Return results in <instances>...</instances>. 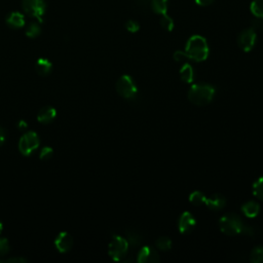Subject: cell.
<instances>
[{"label": "cell", "mask_w": 263, "mask_h": 263, "mask_svg": "<svg viewBox=\"0 0 263 263\" xmlns=\"http://www.w3.org/2000/svg\"><path fill=\"white\" fill-rule=\"evenodd\" d=\"M209 45L205 37L201 35H193L191 36L185 47V53L188 56L189 60H193L195 62H203L207 60L209 56Z\"/></svg>", "instance_id": "1"}, {"label": "cell", "mask_w": 263, "mask_h": 263, "mask_svg": "<svg viewBox=\"0 0 263 263\" xmlns=\"http://www.w3.org/2000/svg\"><path fill=\"white\" fill-rule=\"evenodd\" d=\"M215 88L209 84L193 85L188 92L189 101L196 106H205L210 104L215 97Z\"/></svg>", "instance_id": "2"}, {"label": "cell", "mask_w": 263, "mask_h": 263, "mask_svg": "<svg viewBox=\"0 0 263 263\" xmlns=\"http://www.w3.org/2000/svg\"><path fill=\"white\" fill-rule=\"evenodd\" d=\"M245 227L246 225L243 223L242 219L235 214H226L219 220V228L221 233L228 237L244 234Z\"/></svg>", "instance_id": "3"}, {"label": "cell", "mask_w": 263, "mask_h": 263, "mask_svg": "<svg viewBox=\"0 0 263 263\" xmlns=\"http://www.w3.org/2000/svg\"><path fill=\"white\" fill-rule=\"evenodd\" d=\"M129 242L121 236H113L108 246V255L114 261L123 260L129 252Z\"/></svg>", "instance_id": "4"}, {"label": "cell", "mask_w": 263, "mask_h": 263, "mask_svg": "<svg viewBox=\"0 0 263 263\" xmlns=\"http://www.w3.org/2000/svg\"><path fill=\"white\" fill-rule=\"evenodd\" d=\"M118 94L123 97L124 99H133L136 97L138 89L135 85V82L131 76L123 75L119 78L115 85Z\"/></svg>", "instance_id": "5"}, {"label": "cell", "mask_w": 263, "mask_h": 263, "mask_svg": "<svg viewBox=\"0 0 263 263\" xmlns=\"http://www.w3.org/2000/svg\"><path fill=\"white\" fill-rule=\"evenodd\" d=\"M22 7L29 16L37 19L39 22L43 21L46 9L45 0H23Z\"/></svg>", "instance_id": "6"}, {"label": "cell", "mask_w": 263, "mask_h": 263, "mask_svg": "<svg viewBox=\"0 0 263 263\" xmlns=\"http://www.w3.org/2000/svg\"><path fill=\"white\" fill-rule=\"evenodd\" d=\"M39 144V137L35 132H27L19 141V150L23 155L28 156L37 149Z\"/></svg>", "instance_id": "7"}, {"label": "cell", "mask_w": 263, "mask_h": 263, "mask_svg": "<svg viewBox=\"0 0 263 263\" xmlns=\"http://www.w3.org/2000/svg\"><path fill=\"white\" fill-rule=\"evenodd\" d=\"M257 40V33L253 28L242 31L238 36V45L243 52L249 53L254 48Z\"/></svg>", "instance_id": "8"}, {"label": "cell", "mask_w": 263, "mask_h": 263, "mask_svg": "<svg viewBox=\"0 0 263 263\" xmlns=\"http://www.w3.org/2000/svg\"><path fill=\"white\" fill-rule=\"evenodd\" d=\"M195 224H196L195 218L191 215L189 212H184L181 214V216L179 217L178 229H179L180 234L188 235L192 233V230L195 227Z\"/></svg>", "instance_id": "9"}, {"label": "cell", "mask_w": 263, "mask_h": 263, "mask_svg": "<svg viewBox=\"0 0 263 263\" xmlns=\"http://www.w3.org/2000/svg\"><path fill=\"white\" fill-rule=\"evenodd\" d=\"M137 261L139 263H156L160 261V257L157 251L150 246H144L140 249Z\"/></svg>", "instance_id": "10"}, {"label": "cell", "mask_w": 263, "mask_h": 263, "mask_svg": "<svg viewBox=\"0 0 263 263\" xmlns=\"http://www.w3.org/2000/svg\"><path fill=\"white\" fill-rule=\"evenodd\" d=\"M56 249L61 253H67L73 247V238L67 232H61L55 239Z\"/></svg>", "instance_id": "11"}, {"label": "cell", "mask_w": 263, "mask_h": 263, "mask_svg": "<svg viewBox=\"0 0 263 263\" xmlns=\"http://www.w3.org/2000/svg\"><path fill=\"white\" fill-rule=\"evenodd\" d=\"M205 204L212 211H220L225 207L226 199L222 194L215 193L207 197Z\"/></svg>", "instance_id": "12"}, {"label": "cell", "mask_w": 263, "mask_h": 263, "mask_svg": "<svg viewBox=\"0 0 263 263\" xmlns=\"http://www.w3.org/2000/svg\"><path fill=\"white\" fill-rule=\"evenodd\" d=\"M57 117V110L53 106H44L37 113V121L41 124L52 123Z\"/></svg>", "instance_id": "13"}, {"label": "cell", "mask_w": 263, "mask_h": 263, "mask_svg": "<svg viewBox=\"0 0 263 263\" xmlns=\"http://www.w3.org/2000/svg\"><path fill=\"white\" fill-rule=\"evenodd\" d=\"M52 69H53L52 62L45 58H40L35 63V71L37 72V74L41 76L48 75L52 72Z\"/></svg>", "instance_id": "14"}, {"label": "cell", "mask_w": 263, "mask_h": 263, "mask_svg": "<svg viewBox=\"0 0 263 263\" xmlns=\"http://www.w3.org/2000/svg\"><path fill=\"white\" fill-rule=\"evenodd\" d=\"M6 23L10 28L20 29L25 26V18L21 12H11L6 19Z\"/></svg>", "instance_id": "15"}, {"label": "cell", "mask_w": 263, "mask_h": 263, "mask_svg": "<svg viewBox=\"0 0 263 263\" xmlns=\"http://www.w3.org/2000/svg\"><path fill=\"white\" fill-rule=\"evenodd\" d=\"M242 212L246 217L255 218L260 212V207L256 202L249 201L242 206Z\"/></svg>", "instance_id": "16"}, {"label": "cell", "mask_w": 263, "mask_h": 263, "mask_svg": "<svg viewBox=\"0 0 263 263\" xmlns=\"http://www.w3.org/2000/svg\"><path fill=\"white\" fill-rule=\"evenodd\" d=\"M150 7L157 14H166L169 8V0H151Z\"/></svg>", "instance_id": "17"}, {"label": "cell", "mask_w": 263, "mask_h": 263, "mask_svg": "<svg viewBox=\"0 0 263 263\" xmlns=\"http://www.w3.org/2000/svg\"><path fill=\"white\" fill-rule=\"evenodd\" d=\"M180 78L183 82H186V84H191L194 79V72L193 68L189 64H184L182 66V68L180 69Z\"/></svg>", "instance_id": "18"}, {"label": "cell", "mask_w": 263, "mask_h": 263, "mask_svg": "<svg viewBox=\"0 0 263 263\" xmlns=\"http://www.w3.org/2000/svg\"><path fill=\"white\" fill-rule=\"evenodd\" d=\"M127 241L129 242V246L132 247V248H137L141 245L142 239L140 235L137 232H134V230H129L127 232Z\"/></svg>", "instance_id": "19"}, {"label": "cell", "mask_w": 263, "mask_h": 263, "mask_svg": "<svg viewBox=\"0 0 263 263\" xmlns=\"http://www.w3.org/2000/svg\"><path fill=\"white\" fill-rule=\"evenodd\" d=\"M250 9L255 18L263 19V0H253Z\"/></svg>", "instance_id": "20"}, {"label": "cell", "mask_w": 263, "mask_h": 263, "mask_svg": "<svg viewBox=\"0 0 263 263\" xmlns=\"http://www.w3.org/2000/svg\"><path fill=\"white\" fill-rule=\"evenodd\" d=\"M207 196L201 191H194L189 195V202L194 206H202L206 203Z\"/></svg>", "instance_id": "21"}, {"label": "cell", "mask_w": 263, "mask_h": 263, "mask_svg": "<svg viewBox=\"0 0 263 263\" xmlns=\"http://www.w3.org/2000/svg\"><path fill=\"white\" fill-rule=\"evenodd\" d=\"M155 246L158 250L169 251L172 248V241L168 237H160L155 241Z\"/></svg>", "instance_id": "22"}, {"label": "cell", "mask_w": 263, "mask_h": 263, "mask_svg": "<svg viewBox=\"0 0 263 263\" xmlns=\"http://www.w3.org/2000/svg\"><path fill=\"white\" fill-rule=\"evenodd\" d=\"M250 261L252 263H263V247L258 246L251 251Z\"/></svg>", "instance_id": "23"}, {"label": "cell", "mask_w": 263, "mask_h": 263, "mask_svg": "<svg viewBox=\"0 0 263 263\" xmlns=\"http://www.w3.org/2000/svg\"><path fill=\"white\" fill-rule=\"evenodd\" d=\"M41 33V28L37 23H30L26 28V35L30 38H35Z\"/></svg>", "instance_id": "24"}, {"label": "cell", "mask_w": 263, "mask_h": 263, "mask_svg": "<svg viewBox=\"0 0 263 263\" xmlns=\"http://www.w3.org/2000/svg\"><path fill=\"white\" fill-rule=\"evenodd\" d=\"M253 194L258 200L263 201V177L257 179L253 184Z\"/></svg>", "instance_id": "25"}, {"label": "cell", "mask_w": 263, "mask_h": 263, "mask_svg": "<svg viewBox=\"0 0 263 263\" xmlns=\"http://www.w3.org/2000/svg\"><path fill=\"white\" fill-rule=\"evenodd\" d=\"M160 26L166 31L170 32L174 29V21L171 16H169L167 13L162 14L161 19H160Z\"/></svg>", "instance_id": "26"}, {"label": "cell", "mask_w": 263, "mask_h": 263, "mask_svg": "<svg viewBox=\"0 0 263 263\" xmlns=\"http://www.w3.org/2000/svg\"><path fill=\"white\" fill-rule=\"evenodd\" d=\"M54 156V149L52 147H48V146H44L41 151H40V154H39V157L41 160H49L52 159Z\"/></svg>", "instance_id": "27"}, {"label": "cell", "mask_w": 263, "mask_h": 263, "mask_svg": "<svg viewBox=\"0 0 263 263\" xmlns=\"http://www.w3.org/2000/svg\"><path fill=\"white\" fill-rule=\"evenodd\" d=\"M10 250L9 242L5 238H0V256L6 255Z\"/></svg>", "instance_id": "28"}, {"label": "cell", "mask_w": 263, "mask_h": 263, "mask_svg": "<svg viewBox=\"0 0 263 263\" xmlns=\"http://www.w3.org/2000/svg\"><path fill=\"white\" fill-rule=\"evenodd\" d=\"M126 28H127V30H128L129 32H131V33H136V32L139 31V29H140V25H139L138 22H136V21H134V20H130V21L127 22V24H126Z\"/></svg>", "instance_id": "29"}, {"label": "cell", "mask_w": 263, "mask_h": 263, "mask_svg": "<svg viewBox=\"0 0 263 263\" xmlns=\"http://www.w3.org/2000/svg\"><path fill=\"white\" fill-rule=\"evenodd\" d=\"M174 60L177 61V62H185L187 60H189L188 56L186 55L185 51L184 52H181V51H178L174 54Z\"/></svg>", "instance_id": "30"}, {"label": "cell", "mask_w": 263, "mask_h": 263, "mask_svg": "<svg viewBox=\"0 0 263 263\" xmlns=\"http://www.w3.org/2000/svg\"><path fill=\"white\" fill-rule=\"evenodd\" d=\"M252 28L255 31H263V19L255 18L252 22Z\"/></svg>", "instance_id": "31"}, {"label": "cell", "mask_w": 263, "mask_h": 263, "mask_svg": "<svg viewBox=\"0 0 263 263\" xmlns=\"http://www.w3.org/2000/svg\"><path fill=\"white\" fill-rule=\"evenodd\" d=\"M27 259L24 257H9L7 259H3L2 263H25Z\"/></svg>", "instance_id": "32"}, {"label": "cell", "mask_w": 263, "mask_h": 263, "mask_svg": "<svg viewBox=\"0 0 263 263\" xmlns=\"http://www.w3.org/2000/svg\"><path fill=\"white\" fill-rule=\"evenodd\" d=\"M151 0H136V6L141 9H146L150 6Z\"/></svg>", "instance_id": "33"}, {"label": "cell", "mask_w": 263, "mask_h": 263, "mask_svg": "<svg viewBox=\"0 0 263 263\" xmlns=\"http://www.w3.org/2000/svg\"><path fill=\"white\" fill-rule=\"evenodd\" d=\"M214 0H195V2L197 5L200 6H208L210 4H212V2Z\"/></svg>", "instance_id": "34"}, {"label": "cell", "mask_w": 263, "mask_h": 263, "mask_svg": "<svg viewBox=\"0 0 263 263\" xmlns=\"http://www.w3.org/2000/svg\"><path fill=\"white\" fill-rule=\"evenodd\" d=\"M5 138H6V134H5V131L0 127V146H1L4 141H5Z\"/></svg>", "instance_id": "35"}, {"label": "cell", "mask_w": 263, "mask_h": 263, "mask_svg": "<svg viewBox=\"0 0 263 263\" xmlns=\"http://www.w3.org/2000/svg\"><path fill=\"white\" fill-rule=\"evenodd\" d=\"M16 127H18L20 131H25L28 128V125L25 121H20L18 124H16Z\"/></svg>", "instance_id": "36"}, {"label": "cell", "mask_w": 263, "mask_h": 263, "mask_svg": "<svg viewBox=\"0 0 263 263\" xmlns=\"http://www.w3.org/2000/svg\"><path fill=\"white\" fill-rule=\"evenodd\" d=\"M2 229H3V225H2V222L0 221V234L2 233Z\"/></svg>", "instance_id": "37"}]
</instances>
